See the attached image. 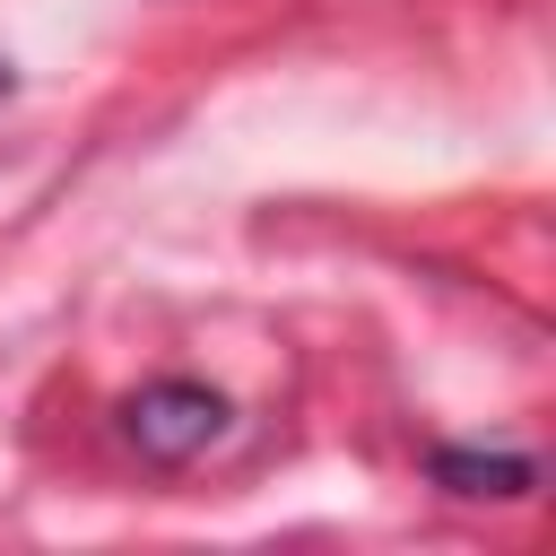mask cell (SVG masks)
<instances>
[{
	"instance_id": "obj_1",
	"label": "cell",
	"mask_w": 556,
	"mask_h": 556,
	"mask_svg": "<svg viewBox=\"0 0 556 556\" xmlns=\"http://www.w3.org/2000/svg\"><path fill=\"white\" fill-rule=\"evenodd\" d=\"M226 426H235V408H226V391H208V382H148V391H130L122 400V434L139 443V460H156V469H182V460H200L208 443H226Z\"/></svg>"
},
{
	"instance_id": "obj_2",
	"label": "cell",
	"mask_w": 556,
	"mask_h": 556,
	"mask_svg": "<svg viewBox=\"0 0 556 556\" xmlns=\"http://www.w3.org/2000/svg\"><path fill=\"white\" fill-rule=\"evenodd\" d=\"M434 478L452 495H530L539 486V460L530 452H478V443H443L434 452Z\"/></svg>"
}]
</instances>
